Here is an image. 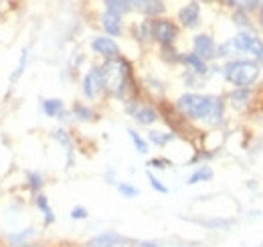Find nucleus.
I'll list each match as a JSON object with an SVG mask.
<instances>
[{
    "mask_svg": "<svg viewBox=\"0 0 263 247\" xmlns=\"http://www.w3.org/2000/svg\"><path fill=\"white\" fill-rule=\"evenodd\" d=\"M174 110L180 114V118L200 122L206 128H219L225 122V99L221 95L186 92L174 101Z\"/></svg>",
    "mask_w": 263,
    "mask_h": 247,
    "instance_id": "nucleus-1",
    "label": "nucleus"
},
{
    "mask_svg": "<svg viewBox=\"0 0 263 247\" xmlns=\"http://www.w3.org/2000/svg\"><path fill=\"white\" fill-rule=\"evenodd\" d=\"M99 73H101V81H103V93L122 99V101H130L134 99V79H132V65L128 59L120 57H111V59H103L99 65Z\"/></svg>",
    "mask_w": 263,
    "mask_h": 247,
    "instance_id": "nucleus-2",
    "label": "nucleus"
},
{
    "mask_svg": "<svg viewBox=\"0 0 263 247\" xmlns=\"http://www.w3.org/2000/svg\"><path fill=\"white\" fill-rule=\"evenodd\" d=\"M223 77L233 90H253L261 77V65L255 59H231L223 67Z\"/></svg>",
    "mask_w": 263,
    "mask_h": 247,
    "instance_id": "nucleus-3",
    "label": "nucleus"
},
{
    "mask_svg": "<svg viewBox=\"0 0 263 247\" xmlns=\"http://www.w3.org/2000/svg\"><path fill=\"white\" fill-rule=\"evenodd\" d=\"M150 31H152V41L158 43L162 49L172 47L178 39V27L168 21V19H152L150 21Z\"/></svg>",
    "mask_w": 263,
    "mask_h": 247,
    "instance_id": "nucleus-4",
    "label": "nucleus"
},
{
    "mask_svg": "<svg viewBox=\"0 0 263 247\" xmlns=\"http://www.w3.org/2000/svg\"><path fill=\"white\" fill-rule=\"evenodd\" d=\"M81 93L85 99L93 101L103 93V81H101V73H99V65H93L85 71L83 79H81Z\"/></svg>",
    "mask_w": 263,
    "mask_h": 247,
    "instance_id": "nucleus-5",
    "label": "nucleus"
},
{
    "mask_svg": "<svg viewBox=\"0 0 263 247\" xmlns=\"http://www.w3.org/2000/svg\"><path fill=\"white\" fill-rule=\"evenodd\" d=\"M132 243L130 237L118 233V231H101L98 235L89 237L83 245L85 247H128Z\"/></svg>",
    "mask_w": 263,
    "mask_h": 247,
    "instance_id": "nucleus-6",
    "label": "nucleus"
},
{
    "mask_svg": "<svg viewBox=\"0 0 263 247\" xmlns=\"http://www.w3.org/2000/svg\"><path fill=\"white\" fill-rule=\"evenodd\" d=\"M193 53H197L202 61H213L217 59V43L211 34L200 32L193 39Z\"/></svg>",
    "mask_w": 263,
    "mask_h": 247,
    "instance_id": "nucleus-7",
    "label": "nucleus"
},
{
    "mask_svg": "<svg viewBox=\"0 0 263 247\" xmlns=\"http://www.w3.org/2000/svg\"><path fill=\"white\" fill-rule=\"evenodd\" d=\"M91 51L99 57H103V59L120 57V45L111 37H96L91 41Z\"/></svg>",
    "mask_w": 263,
    "mask_h": 247,
    "instance_id": "nucleus-8",
    "label": "nucleus"
},
{
    "mask_svg": "<svg viewBox=\"0 0 263 247\" xmlns=\"http://www.w3.org/2000/svg\"><path fill=\"white\" fill-rule=\"evenodd\" d=\"M178 63L184 65L191 73H195V75H198V77H206V75L211 73L209 63L202 61L197 53H193V51H189V53H180V55H178Z\"/></svg>",
    "mask_w": 263,
    "mask_h": 247,
    "instance_id": "nucleus-9",
    "label": "nucleus"
},
{
    "mask_svg": "<svg viewBox=\"0 0 263 247\" xmlns=\"http://www.w3.org/2000/svg\"><path fill=\"white\" fill-rule=\"evenodd\" d=\"M41 112L47 116V118H55V120H67L69 112L65 108V101L59 99V97H47V99H41Z\"/></svg>",
    "mask_w": 263,
    "mask_h": 247,
    "instance_id": "nucleus-10",
    "label": "nucleus"
},
{
    "mask_svg": "<svg viewBox=\"0 0 263 247\" xmlns=\"http://www.w3.org/2000/svg\"><path fill=\"white\" fill-rule=\"evenodd\" d=\"M132 118H134V122L138 123V126L150 128V126H154V123L158 122L162 116H160V112H158L154 105H150V103H140V105L136 108V112L132 114Z\"/></svg>",
    "mask_w": 263,
    "mask_h": 247,
    "instance_id": "nucleus-11",
    "label": "nucleus"
},
{
    "mask_svg": "<svg viewBox=\"0 0 263 247\" xmlns=\"http://www.w3.org/2000/svg\"><path fill=\"white\" fill-rule=\"evenodd\" d=\"M132 8H136L138 12H142L144 16L150 19H158L164 12V2L162 0H130Z\"/></svg>",
    "mask_w": 263,
    "mask_h": 247,
    "instance_id": "nucleus-12",
    "label": "nucleus"
},
{
    "mask_svg": "<svg viewBox=\"0 0 263 247\" xmlns=\"http://www.w3.org/2000/svg\"><path fill=\"white\" fill-rule=\"evenodd\" d=\"M178 23L184 27V29H197L198 23H200V6L197 2H191L186 4L184 8H180L178 12Z\"/></svg>",
    "mask_w": 263,
    "mask_h": 247,
    "instance_id": "nucleus-13",
    "label": "nucleus"
},
{
    "mask_svg": "<svg viewBox=\"0 0 263 247\" xmlns=\"http://www.w3.org/2000/svg\"><path fill=\"white\" fill-rule=\"evenodd\" d=\"M251 99H253V90H233L227 95V103L235 112H245L251 105Z\"/></svg>",
    "mask_w": 263,
    "mask_h": 247,
    "instance_id": "nucleus-14",
    "label": "nucleus"
},
{
    "mask_svg": "<svg viewBox=\"0 0 263 247\" xmlns=\"http://www.w3.org/2000/svg\"><path fill=\"white\" fill-rule=\"evenodd\" d=\"M36 233H39V231H36L34 227H25V229H18V231L8 233V235L4 237V241H6V245H10V247H21V245H25V243L34 241Z\"/></svg>",
    "mask_w": 263,
    "mask_h": 247,
    "instance_id": "nucleus-15",
    "label": "nucleus"
},
{
    "mask_svg": "<svg viewBox=\"0 0 263 247\" xmlns=\"http://www.w3.org/2000/svg\"><path fill=\"white\" fill-rule=\"evenodd\" d=\"M34 207L41 211V215H43V225H45V227H51V225L57 221V215H55V211L51 209L49 197H47L45 192L34 195Z\"/></svg>",
    "mask_w": 263,
    "mask_h": 247,
    "instance_id": "nucleus-16",
    "label": "nucleus"
},
{
    "mask_svg": "<svg viewBox=\"0 0 263 247\" xmlns=\"http://www.w3.org/2000/svg\"><path fill=\"white\" fill-rule=\"evenodd\" d=\"M101 29L105 31L107 37H120L124 32V27H122V16L118 14H111V12H103L101 14Z\"/></svg>",
    "mask_w": 263,
    "mask_h": 247,
    "instance_id": "nucleus-17",
    "label": "nucleus"
},
{
    "mask_svg": "<svg viewBox=\"0 0 263 247\" xmlns=\"http://www.w3.org/2000/svg\"><path fill=\"white\" fill-rule=\"evenodd\" d=\"M195 223L206 227V229H213V231H227L229 227L235 225L233 219H221V217H213V219H195Z\"/></svg>",
    "mask_w": 263,
    "mask_h": 247,
    "instance_id": "nucleus-18",
    "label": "nucleus"
},
{
    "mask_svg": "<svg viewBox=\"0 0 263 247\" xmlns=\"http://www.w3.org/2000/svg\"><path fill=\"white\" fill-rule=\"evenodd\" d=\"M176 138L174 132H160V130H150L148 132V144H154L158 148H164L166 144H170Z\"/></svg>",
    "mask_w": 263,
    "mask_h": 247,
    "instance_id": "nucleus-19",
    "label": "nucleus"
},
{
    "mask_svg": "<svg viewBox=\"0 0 263 247\" xmlns=\"http://www.w3.org/2000/svg\"><path fill=\"white\" fill-rule=\"evenodd\" d=\"M71 116H73L75 120H79V122H93V120H96V112H93L89 105L81 103V101L73 103V108H71Z\"/></svg>",
    "mask_w": 263,
    "mask_h": 247,
    "instance_id": "nucleus-20",
    "label": "nucleus"
},
{
    "mask_svg": "<svg viewBox=\"0 0 263 247\" xmlns=\"http://www.w3.org/2000/svg\"><path fill=\"white\" fill-rule=\"evenodd\" d=\"M215 179V172H213V168L211 166H198L197 170L186 179V185H198V183H209V181H213Z\"/></svg>",
    "mask_w": 263,
    "mask_h": 247,
    "instance_id": "nucleus-21",
    "label": "nucleus"
},
{
    "mask_svg": "<svg viewBox=\"0 0 263 247\" xmlns=\"http://www.w3.org/2000/svg\"><path fill=\"white\" fill-rule=\"evenodd\" d=\"M132 10V2L130 0H105V12H111V14H126Z\"/></svg>",
    "mask_w": 263,
    "mask_h": 247,
    "instance_id": "nucleus-22",
    "label": "nucleus"
},
{
    "mask_svg": "<svg viewBox=\"0 0 263 247\" xmlns=\"http://www.w3.org/2000/svg\"><path fill=\"white\" fill-rule=\"evenodd\" d=\"M128 136H130L134 148H136L140 154H148V152H150V144H148V140H146L144 136H140V134H138V130L128 128Z\"/></svg>",
    "mask_w": 263,
    "mask_h": 247,
    "instance_id": "nucleus-23",
    "label": "nucleus"
},
{
    "mask_svg": "<svg viewBox=\"0 0 263 247\" xmlns=\"http://www.w3.org/2000/svg\"><path fill=\"white\" fill-rule=\"evenodd\" d=\"M27 186H29V190L34 195H39V192H43V186H45V179H43V174L41 172H27Z\"/></svg>",
    "mask_w": 263,
    "mask_h": 247,
    "instance_id": "nucleus-24",
    "label": "nucleus"
},
{
    "mask_svg": "<svg viewBox=\"0 0 263 247\" xmlns=\"http://www.w3.org/2000/svg\"><path fill=\"white\" fill-rule=\"evenodd\" d=\"M53 138H55L61 146L67 148V152H69V164H71V150H73V144H71V136L67 134V130H63V128L55 130V132H53Z\"/></svg>",
    "mask_w": 263,
    "mask_h": 247,
    "instance_id": "nucleus-25",
    "label": "nucleus"
},
{
    "mask_svg": "<svg viewBox=\"0 0 263 247\" xmlns=\"http://www.w3.org/2000/svg\"><path fill=\"white\" fill-rule=\"evenodd\" d=\"M116 188H118V192H120L124 199H136V197L140 195L138 186L130 185V183H118V185H116Z\"/></svg>",
    "mask_w": 263,
    "mask_h": 247,
    "instance_id": "nucleus-26",
    "label": "nucleus"
},
{
    "mask_svg": "<svg viewBox=\"0 0 263 247\" xmlns=\"http://www.w3.org/2000/svg\"><path fill=\"white\" fill-rule=\"evenodd\" d=\"M136 39H138L140 43H148V41H152L150 21H144V23H140V27L136 29Z\"/></svg>",
    "mask_w": 263,
    "mask_h": 247,
    "instance_id": "nucleus-27",
    "label": "nucleus"
},
{
    "mask_svg": "<svg viewBox=\"0 0 263 247\" xmlns=\"http://www.w3.org/2000/svg\"><path fill=\"white\" fill-rule=\"evenodd\" d=\"M146 179H148L150 186H152L156 192H160V195H168V186H166L164 183H162V181L152 172V170H148V172H146Z\"/></svg>",
    "mask_w": 263,
    "mask_h": 247,
    "instance_id": "nucleus-28",
    "label": "nucleus"
},
{
    "mask_svg": "<svg viewBox=\"0 0 263 247\" xmlns=\"http://www.w3.org/2000/svg\"><path fill=\"white\" fill-rule=\"evenodd\" d=\"M231 6H235L237 10H243V12H247V10H253V8H257V4H259V0H227Z\"/></svg>",
    "mask_w": 263,
    "mask_h": 247,
    "instance_id": "nucleus-29",
    "label": "nucleus"
},
{
    "mask_svg": "<svg viewBox=\"0 0 263 247\" xmlns=\"http://www.w3.org/2000/svg\"><path fill=\"white\" fill-rule=\"evenodd\" d=\"M27 59H29V51L25 49V51H23V55H21V59H18V65H16L14 73L10 75V79H12V81H16V79H18V77H21V75L25 73V67H27Z\"/></svg>",
    "mask_w": 263,
    "mask_h": 247,
    "instance_id": "nucleus-30",
    "label": "nucleus"
},
{
    "mask_svg": "<svg viewBox=\"0 0 263 247\" xmlns=\"http://www.w3.org/2000/svg\"><path fill=\"white\" fill-rule=\"evenodd\" d=\"M148 166H150V168H154V170H166L168 166H172V162H170L168 158H160V156H156V158H150V160H148Z\"/></svg>",
    "mask_w": 263,
    "mask_h": 247,
    "instance_id": "nucleus-31",
    "label": "nucleus"
},
{
    "mask_svg": "<svg viewBox=\"0 0 263 247\" xmlns=\"http://www.w3.org/2000/svg\"><path fill=\"white\" fill-rule=\"evenodd\" d=\"M69 217H71L73 221H85V219L89 217V211H87L83 205H75V207L69 211Z\"/></svg>",
    "mask_w": 263,
    "mask_h": 247,
    "instance_id": "nucleus-32",
    "label": "nucleus"
},
{
    "mask_svg": "<svg viewBox=\"0 0 263 247\" xmlns=\"http://www.w3.org/2000/svg\"><path fill=\"white\" fill-rule=\"evenodd\" d=\"M233 19H235V25L241 27V31H249L251 29V23H249V19H247V14L243 10H237Z\"/></svg>",
    "mask_w": 263,
    "mask_h": 247,
    "instance_id": "nucleus-33",
    "label": "nucleus"
},
{
    "mask_svg": "<svg viewBox=\"0 0 263 247\" xmlns=\"http://www.w3.org/2000/svg\"><path fill=\"white\" fill-rule=\"evenodd\" d=\"M130 247H162V243L154 239H132Z\"/></svg>",
    "mask_w": 263,
    "mask_h": 247,
    "instance_id": "nucleus-34",
    "label": "nucleus"
},
{
    "mask_svg": "<svg viewBox=\"0 0 263 247\" xmlns=\"http://www.w3.org/2000/svg\"><path fill=\"white\" fill-rule=\"evenodd\" d=\"M21 247H47V245H43V243H36V241H31V243H25V245H21Z\"/></svg>",
    "mask_w": 263,
    "mask_h": 247,
    "instance_id": "nucleus-35",
    "label": "nucleus"
},
{
    "mask_svg": "<svg viewBox=\"0 0 263 247\" xmlns=\"http://www.w3.org/2000/svg\"><path fill=\"white\" fill-rule=\"evenodd\" d=\"M257 63H259V65H263V49H261V53H259V57H257Z\"/></svg>",
    "mask_w": 263,
    "mask_h": 247,
    "instance_id": "nucleus-36",
    "label": "nucleus"
},
{
    "mask_svg": "<svg viewBox=\"0 0 263 247\" xmlns=\"http://www.w3.org/2000/svg\"><path fill=\"white\" fill-rule=\"evenodd\" d=\"M259 21H261V25H263V8H261V12H259Z\"/></svg>",
    "mask_w": 263,
    "mask_h": 247,
    "instance_id": "nucleus-37",
    "label": "nucleus"
},
{
    "mask_svg": "<svg viewBox=\"0 0 263 247\" xmlns=\"http://www.w3.org/2000/svg\"><path fill=\"white\" fill-rule=\"evenodd\" d=\"M0 247H10V245H6V243H0Z\"/></svg>",
    "mask_w": 263,
    "mask_h": 247,
    "instance_id": "nucleus-38",
    "label": "nucleus"
},
{
    "mask_svg": "<svg viewBox=\"0 0 263 247\" xmlns=\"http://www.w3.org/2000/svg\"><path fill=\"white\" fill-rule=\"evenodd\" d=\"M73 247H85V245H73Z\"/></svg>",
    "mask_w": 263,
    "mask_h": 247,
    "instance_id": "nucleus-39",
    "label": "nucleus"
},
{
    "mask_svg": "<svg viewBox=\"0 0 263 247\" xmlns=\"http://www.w3.org/2000/svg\"><path fill=\"white\" fill-rule=\"evenodd\" d=\"M259 247H263V243H261V245H259Z\"/></svg>",
    "mask_w": 263,
    "mask_h": 247,
    "instance_id": "nucleus-40",
    "label": "nucleus"
}]
</instances>
